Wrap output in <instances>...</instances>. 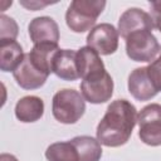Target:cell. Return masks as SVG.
<instances>
[{
	"instance_id": "6da1fadb",
	"label": "cell",
	"mask_w": 161,
	"mask_h": 161,
	"mask_svg": "<svg viewBox=\"0 0 161 161\" xmlns=\"http://www.w3.org/2000/svg\"><path fill=\"white\" fill-rule=\"evenodd\" d=\"M137 123V111L127 99H116L97 126V140L108 147H118L125 145Z\"/></svg>"
},
{
	"instance_id": "7a4b0ae2",
	"label": "cell",
	"mask_w": 161,
	"mask_h": 161,
	"mask_svg": "<svg viewBox=\"0 0 161 161\" xmlns=\"http://www.w3.org/2000/svg\"><path fill=\"white\" fill-rule=\"evenodd\" d=\"M86 99L74 89H60L53 97V116L60 123L70 125L80 119L86 111Z\"/></svg>"
},
{
	"instance_id": "3957f363",
	"label": "cell",
	"mask_w": 161,
	"mask_h": 161,
	"mask_svg": "<svg viewBox=\"0 0 161 161\" xmlns=\"http://www.w3.org/2000/svg\"><path fill=\"white\" fill-rule=\"evenodd\" d=\"M104 6L106 1H72L65 13V21L68 28L75 33H83L86 30H89L94 25L97 18L103 11Z\"/></svg>"
},
{
	"instance_id": "277c9868",
	"label": "cell",
	"mask_w": 161,
	"mask_h": 161,
	"mask_svg": "<svg viewBox=\"0 0 161 161\" xmlns=\"http://www.w3.org/2000/svg\"><path fill=\"white\" fill-rule=\"evenodd\" d=\"M126 53L135 62H151L160 52V45L151 30L130 34L126 39Z\"/></svg>"
},
{
	"instance_id": "5b68a950",
	"label": "cell",
	"mask_w": 161,
	"mask_h": 161,
	"mask_svg": "<svg viewBox=\"0 0 161 161\" xmlns=\"http://www.w3.org/2000/svg\"><path fill=\"white\" fill-rule=\"evenodd\" d=\"M138 136L148 146L161 145V104L151 103L137 114Z\"/></svg>"
},
{
	"instance_id": "8992f818",
	"label": "cell",
	"mask_w": 161,
	"mask_h": 161,
	"mask_svg": "<svg viewBox=\"0 0 161 161\" xmlns=\"http://www.w3.org/2000/svg\"><path fill=\"white\" fill-rule=\"evenodd\" d=\"M87 47L102 55L114 53L118 48V30L107 23L94 26L87 35Z\"/></svg>"
},
{
	"instance_id": "52a82bcc",
	"label": "cell",
	"mask_w": 161,
	"mask_h": 161,
	"mask_svg": "<svg viewBox=\"0 0 161 161\" xmlns=\"http://www.w3.org/2000/svg\"><path fill=\"white\" fill-rule=\"evenodd\" d=\"M80 92L83 98L91 103H104L113 94V79L106 72L101 77L82 80Z\"/></svg>"
},
{
	"instance_id": "ba28073f",
	"label": "cell",
	"mask_w": 161,
	"mask_h": 161,
	"mask_svg": "<svg viewBox=\"0 0 161 161\" xmlns=\"http://www.w3.org/2000/svg\"><path fill=\"white\" fill-rule=\"evenodd\" d=\"M153 21L150 14L138 9H127L118 20V34L126 39L130 34L141 30H152Z\"/></svg>"
},
{
	"instance_id": "9c48e42d",
	"label": "cell",
	"mask_w": 161,
	"mask_h": 161,
	"mask_svg": "<svg viewBox=\"0 0 161 161\" xmlns=\"http://www.w3.org/2000/svg\"><path fill=\"white\" fill-rule=\"evenodd\" d=\"M77 70L82 80L97 78L106 73L99 54L89 47H83L77 52Z\"/></svg>"
},
{
	"instance_id": "30bf717a",
	"label": "cell",
	"mask_w": 161,
	"mask_h": 161,
	"mask_svg": "<svg viewBox=\"0 0 161 161\" xmlns=\"http://www.w3.org/2000/svg\"><path fill=\"white\" fill-rule=\"evenodd\" d=\"M13 75L16 83L24 89L40 88L48 78V74L40 72L38 68L34 67V64L29 58V54H25L20 65L13 72Z\"/></svg>"
},
{
	"instance_id": "8fae6325",
	"label": "cell",
	"mask_w": 161,
	"mask_h": 161,
	"mask_svg": "<svg viewBox=\"0 0 161 161\" xmlns=\"http://www.w3.org/2000/svg\"><path fill=\"white\" fill-rule=\"evenodd\" d=\"M29 35L34 44L53 43L58 44L59 28L58 24L49 16H39L30 21Z\"/></svg>"
},
{
	"instance_id": "7c38bea8",
	"label": "cell",
	"mask_w": 161,
	"mask_h": 161,
	"mask_svg": "<svg viewBox=\"0 0 161 161\" xmlns=\"http://www.w3.org/2000/svg\"><path fill=\"white\" fill-rule=\"evenodd\" d=\"M128 91L138 101H148L157 94L153 88L148 74L147 67L136 68L128 77Z\"/></svg>"
},
{
	"instance_id": "4fadbf2b",
	"label": "cell",
	"mask_w": 161,
	"mask_h": 161,
	"mask_svg": "<svg viewBox=\"0 0 161 161\" xmlns=\"http://www.w3.org/2000/svg\"><path fill=\"white\" fill-rule=\"evenodd\" d=\"M53 73L64 80H75L79 78L77 70V52L70 49H59L53 60Z\"/></svg>"
},
{
	"instance_id": "5bb4252c",
	"label": "cell",
	"mask_w": 161,
	"mask_h": 161,
	"mask_svg": "<svg viewBox=\"0 0 161 161\" xmlns=\"http://www.w3.org/2000/svg\"><path fill=\"white\" fill-rule=\"evenodd\" d=\"M59 52L58 44L53 43H40L34 44L33 49L29 54V58L35 68H38L40 72L45 74H50L53 70V60L55 54Z\"/></svg>"
},
{
	"instance_id": "9a60e30c",
	"label": "cell",
	"mask_w": 161,
	"mask_h": 161,
	"mask_svg": "<svg viewBox=\"0 0 161 161\" xmlns=\"http://www.w3.org/2000/svg\"><path fill=\"white\" fill-rule=\"evenodd\" d=\"M44 113V103L36 96H26L18 101L15 106V116L20 122L29 123L42 118Z\"/></svg>"
},
{
	"instance_id": "2e32d148",
	"label": "cell",
	"mask_w": 161,
	"mask_h": 161,
	"mask_svg": "<svg viewBox=\"0 0 161 161\" xmlns=\"http://www.w3.org/2000/svg\"><path fill=\"white\" fill-rule=\"evenodd\" d=\"M25 54L16 40H0V68L3 72H14Z\"/></svg>"
},
{
	"instance_id": "e0dca14e",
	"label": "cell",
	"mask_w": 161,
	"mask_h": 161,
	"mask_svg": "<svg viewBox=\"0 0 161 161\" xmlns=\"http://www.w3.org/2000/svg\"><path fill=\"white\" fill-rule=\"evenodd\" d=\"M70 141L78 151L79 161H99L102 147L98 140L89 136H78Z\"/></svg>"
},
{
	"instance_id": "ac0fdd59",
	"label": "cell",
	"mask_w": 161,
	"mask_h": 161,
	"mask_svg": "<svg viewBox=\"0 0 161 161\" xmlns=\"http://www.w3.org/2000/svg\"><path fill=\"white\" fill-rule=\"evenodd\" d=\"M45 157L48 161H79V155L72 141L52 143L47 151Z\"/></svg>"
},
{
	"instance_id": "d6986e66",
	"label": "cell",
	"mask_w": 161,
	"mask_h": 161,
	"mask_svg": "<svg viewBox=\"0 0 161 161\" xmlns=\"http://www.w3.org/2000/svg\"><path fill=\"white\" fill-rule=\"evenodd\" d=\"M18 35V25L13 18L0 16V40H15Z\"/></svg>"
},
{
	"instance_id": "ffe728a7",
	"label": "cell",
	"mask_w": 161,
	"mask_h": 161,
	"mask_svg": "<svg viewBox=\"0 0 161 161\" xmlns=\"http://www.w3.org/2000/svg\"><path fill=\"white\" fill-rule=\"evenodd\" d=\"M147 74L156 92H161V57L155 59L147 67Z\"/></svg>"
},
{
	"instance_id": "44dd1931",
	"label": "cell",
	"mask_w": 161,
	"mask_h": 161,
	"mask_svg": "<svg viewBox=\"0 0 161 161\" xmlns=\"http://www.w3.org/2000/svg\"><path fill=\"white\" fill-rule=\"evenodd\" d=\"M150 8L153 26L161 31V1H152L150 4Z\"/></svg>"
},
{
	"instance_id": "7402d4cb",
	"label": "cell",
	"mask_w": 161,
	"mask_h": 161,
	"mask_svg": "<svg viewBox=\"0 0 161 161\" xmlns=\"http://www.w3.org/2000/svg\"><path fill=\"white\" fill-rule=\"evenodd\" d=\"M20 4L23 6H25L26 9H30V10H38V9H42L52 3H39V1H20Z\"/></svg>"
},
{
	"instance_id": "603a6c76",
	"label": "cell",
	"mask_w": 161,
	"mask_h": 161,
	"mask_svg": "<svg viewBox=\"0 0 161 161\" xmlns=\"http://www.w3.org/2000/svg\"><path fill=\"white\" fill-rule=\"evenodd\" d=\"M0 161H18L16 157H14L13 155H9V153H1L0 156Z\"/></svg>"
},
{
	"instance_id": "cb8c5ba5",
	"label": "cell",
	"mask_w": 161,
	"mask_h": 161,
	"mask_svg": "<svg viewBox=\"0 0 161 161\" xmlns=\"http://www.w3.org/2000/svg\"><path fill=\"white\" fill-rule=\"evenodd\" d=\"M160 52H161V47H160Z\"/></svg>"
}]
</instances>
